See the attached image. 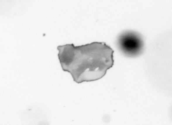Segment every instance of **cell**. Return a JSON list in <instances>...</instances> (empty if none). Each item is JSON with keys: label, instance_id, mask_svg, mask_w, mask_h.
<instances>
[{"label": "cell", "instance_id": "2", "mask_svg": "<svg viewBox=\"0 0 172 125\" xmlns=\"http://www.w3.org/2000/svg\"><path fill=\"white\" fill-rule=\"evenodd\" d=\"M117 45L124 55L130 57H137L142 52L144 43L142 37L138 33L131 31L122 33L118 37Z\"/></svg>", "mask_w": 172, "mask_h": 125}, {"label": "cell", "instance_id": "1", "mask_svg": "<svg viewBox=\"0 0 172 125\" xmlns=\"http://www.w3.org/2000/svg\"><path fill=\"white\" fill-rule=\"evenodd\" d=\"M57 49L63 70L70 73L78 83L100 79L114 64V51L104 42L78 46L66 44Z\"/></svg>", "mask_w": 172, "mask_h": 125}]
</instances>
